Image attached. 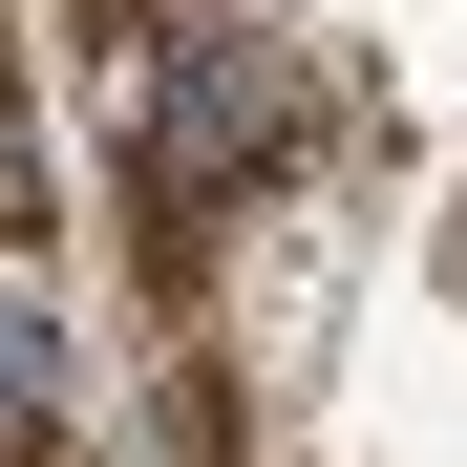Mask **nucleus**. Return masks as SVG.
<instances>
[{"mask_svg":"<svg viewBox=\"0 0 467 467\" xmlns=\"http://www.w3.org/2000/svg\"><path fill=\"white\" fill-rule=\"evenodd\" d=\"M255 149H276V86H255V43H171V192L255 171Z\"/></svg>","mask_w":467,"mask_h":467,"instance_id":"obj_1","label":"nucleus"},{"mask_svg":"<svg viewBox=\"0 0 467 467\" xmlns=\"http://www.w3.org/2000/svg\"><path fill=\"white\" fill-rule=\"evenodd\" d=\"M64 425V340H43V297L0 276V446H43Z\"/></svg>","mask_w":467,"mask_h":467,"instance_id":"obj_2","label":"nucleus"}]
</instances>
